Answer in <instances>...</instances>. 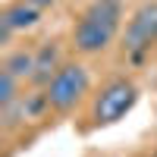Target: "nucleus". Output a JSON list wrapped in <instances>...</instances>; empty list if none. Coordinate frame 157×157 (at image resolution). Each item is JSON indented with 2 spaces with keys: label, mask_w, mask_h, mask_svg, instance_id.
Segmentation results:
<instances>
[{
  "label": "nucleus",
  "mask_w": 157,
  "mask_h": 157,
  "mask_svg": "<svg viewBox=\"0 0 157 157\" xmlns=\"http://www.w3.org/2000/svg\"><path fill=\"white\" fill-rule=\"evenodd\" d=\"M120 22H123L120 0H91L72 25V47L85 57L104 54L120 35Z\"/></svg>",
  "instance_id": "1"
},
{
  "label": "nucleus",
  "mask_w": 157,
  "mask_h": 157,
  "mask_svg": "<svg viewBox=\"0 0 157 157\" xmlns=\"http://www.w3.org/2000/svg\"><path fill=\"white\" fill-rule=\"evenodd\" d=\"M135 104H138V85L126 75H113L91 98V126H98V129L116 126Z\"/></svg>",
  "instance_id": "2"
},
{
  "label": "nucleus",
  "mask_w": 157,
  "mask_h": 157,
  "mask_svg": "<svg viewBox=\"0 0 157 157\" xmlns=\"http://www.w3.org/2000/svg\"><path fill=\"white\" fill-rule=\"evenodd\" d=\"M88 88H91V75H88L85 63H75V60L63 63V66L57 69V75L50 78V85L44 88L47 107L54 113H60V116H66V113H72L78 104L85 101Z\"/></svg>",
  "instance_id": "3"
},
{
  "label": "nucleus",
  "mask_w": 157,
  "mask_h": 157,
  "mask_svg": "<svg viewBox=\"0 0 157 157\" xmlns=\"http://www.w3.org/2000/svg\"><path fill=\"white\" fill-rule=\"evenodd\" d=\"M154 47H157V0H145L126 22L123 50H126V57L141 60Z\"/></svg>",
  "instance_id": "4"
},
{
  "label": "nucleus",
  "mask_w": 157,
  "mask_h": 157,
  "mask_svg": "<svg viewBox=\"0 0 157 157\" xmlns=\"http://www.w3.org/2000/svg\"><path fill=\"white\" fill-rule=\"evenodd\" d=\"M38 19H41V10L25 3V0H16V3L3 6V16H0V38L10 41L13 32H25V29H35Z\"/></svg>",
  "instance_id": "5"
},
{
  "label": "nucleus",
  "mask_w": 157,
  "mask_h": 157,
  "mask_svg": "<svg viewBox=\"0 0 157 157\" xmlns=\"http://www.w3.org/2000/svg\"><path fill=\"white\" fill-rule=\"evenodd\" d=\"M60 66H63L60 63V47H57V41H47V44H41L35 50V66H32V78L29 82L38 85V88H47Z\"/></svg>",
  "instance_id": "6"
},
{
  "label": "nucleus",
  "mask_w": 157,
  "mask_h": 157,
  "mask_svg": "<svg viewBox=\"0 0 157 157\" xmlns=\"http://www.w3.org/2000/svg\"><path fill=\"white\" fill-rule=\"evenodd\" d=\"M32 66H35V54L25 50V47H19V50H13V54L3 60L0 69H10L16 78H32Z\"/></svg>",
  "instance_id": "7"
},
{
  "label": "nucleus",
  "mask_w": 157,
  "mask_h": 157,
  "mask_svg": "<svg viewBox=\"0 0 157 157\" xmlns=\"http://www.w3.org/2000/svg\"><path fill=\"white\" fill-rule=\"evenodd\" d=\"M16 101H19V78L10 69H0V107H10Z\"/></svg>",
  "instance_id": "8"
},
{
  "label": "nucleus",
  "mask_w": 157,
  "mask_h": 157,
  "mask_svg": "<svg viewBox=\"0 0 157 157\" xmlns=\"http://www.w3.org/2000/svg\"><path fill=\"white\" fill-rule=\"evenodd\" d=\"M25 3H32V6H38V10H47V6H54L57 0H25Z\"/></svg>",
  "instance_id": "9"
},
{
  "label": "nucleus",
  "mask_w": 157,
  "mask_h": 157,
  "mask_svg": "<svg viewBox=\"0 0 157 157\" xmlns=\"http://www.w3.org/2000/svg\"><path fill=\"white\" fill-rule=\"evenodd\" d=\"M151 157H157V151H154V154H151Z\"/></svg>",
  "instance_id": "10"
}]
</instances>
